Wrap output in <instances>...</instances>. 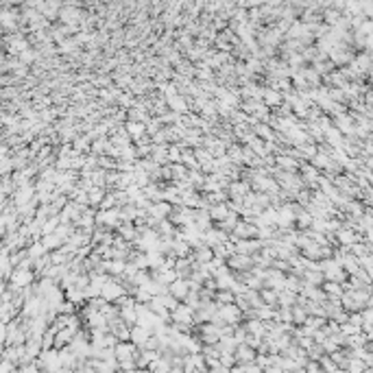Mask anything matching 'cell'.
I'll return each mask as SVG.
<instances>
[{
  "instance_id": "6da1fadb",
  "label": "cell",
  "mask_w": 373,
  "mask_h": 373,
  "mask_svg": "<svg viewBox=\"0 0 373 373\" xmlns=\"http://www.w3.org/2000/svg\"><path fill=\"white\" fill-rule=\"evenodd\" d=\"M172 321H175V325H186V327H190V325L197 321V312H194V308L181 303V306L172 312Z\"/></svg>"
},
{
  "instance_id": "4fadbf2b",
  "label": "cell",
  "mask_w": 373,
  "mask_h": 373,
  "mask_svg": "<svg viewBox=\"0 0 373 373\" xmlns=\"http://www.w3.org/2000/svg\"><path fill=\"white\" fill-rule=\"evenodd\" d=\"M247 190H249V186L247 184H232V192L236 194V197H245Z\"/></svg>"
},
{
  "instance_id": "5bb4252c",
  "label": "cell",
  "mask_w": 373,
  "mask_h": 373,
  "mask_svg": "<svg viewBox=\"0 0 373 373\" xmlns=\"http://www.w3.org/2000/svg\"><path fill=\"white\" fill-rule=\"evenodd\" d=\"M258 319L260 321H268V319H273V312H271V308H258Z\"/></svg>"
},
{
  "instance_id": "52a82bcc",
  "label": "cell",
  "mask_w": 373,
  "mask_h": 373,
  "mask_svg": "<svg viewBox=\"0 0 373 373\" xmlns=\"http://www.w3.org/2000/svg\"><path fill=\"white\" fill-rule=\"evenodd\" d=\"M227 264L232 268H251V258L249 255H245V258L242 255H232V260Z\"/></svg>"
},
{
  "instance_id": "7a4b0ae2",
  "label": "cell",
  "mask_w": 373,
  "mask_h": 373,
  "mask_svg": "<svg viewBox=\"0 0 373 373\" xmlns=\"http://www.w3.org/2000/svg\"><path fill=\"white\" fill-rule=\"evenodd\" d=\"M199 336L203 338V342H207V345H216V342H220V338H223V334H220V327L216 323H210V325H201V329H199Z\"/></svg>"
},
{
  "instance_id": "ba28073f",
  "label": "cell",
  "mask_w": 373,
  "mask_h": 373,
  "mask_svg": "<svg viewBox=\"0 0 373 373\" xmlns=\"http://www.w3.org/2000/svg\"><path fill=\"white\" fill-rule=\"evenodd\" d=\"M280 92H275V90H264V105L268 107H275L280 105Z\"/></svg>"
},
{
  "instance_id": "9c48e42d",
  "label": "cell",
  "mask_w": 373,
  "mask_h": 373,
  "mask_svg": "<svg viewBox=\"0 0 373 373\" xmlns=\"http://www.w3.org/2000/svg\"><path fill=\"white\" fill-rule=\"evenodd\" d=\"M118 233H120V236H123V238H127V240H129V238H133V236H136V233H138V227H133L131 223L118 225Z\"/></svg>"
},
{
  "instance_id": "3957f363",
  "label": "cell",
  "mask_w": 373,
  "mask_h": 373,
  "mask_svg": "<svg viewBox=\"0 0 373 373\" xmlns=\"http://www.w3.org/2000/svg\"><path fill=\"white\" fill-rule=\"evenodd\" d=\"M151 336H153V332H151V329H146V327H142V325H133V327H131V342L136 347L140 345V349L146 345V342H149Z\"/></svg>"
},
{
  "instance_id": "277c9868",
  "label": "cell",
  "mask_w": 373,
  "mask_h": 373,
  "mask_svg": "<svg viewBox=\"0 0 373 373\" xmlns=\"http://www.w3.org/2000/svg\"><path fill=\"white\" fill-rule=\"evenodd\" d=\"M171 295L177 299H186L190 295V281L186 280H177L175 284H171Z\"/></svg>"
},
{
  "instance_id": "8992f818",
  "label": "cell",
  "mask_w": 373,
  "mask_h": 373,
  "mask_svg": "<svg viewBox=\"0 0 373 373\" xmlns=\"http://www.w3.org/2000/svg\"><path fill=\"white\" fill-rule=\"evenodd\" d=\"M144 129H146L144 124L133 123V120L127 124V133H129V136H133V140H136V142H140L142 138H144V136H142V133H144Z\"/></svg>"
},
{
  "instance_id": "5b68a950",
  "label": "cell",
  "mask_w": 373,
  "mask_h": 373,
  "mask_svg": "<svg viewBox=\"0 0 373 373\" xmlns=\"http://www.w3.org/2000/svg\"><path fill=\"white\" fill-rule=\"evenodd\" d=\"M253 358H255V354H253V349H251L249 345H238V349H236V360L238 362L249 364V362H253Z\"/></svg>"
},
{
  "instance_id": "9a60e30c",
  "label": "cell",
  "mask_w": 373,
  "mask_h": 373,
  "mask_svg": "<svg viewBox=\"0 0 373 373\" xmlns=\"http://www.w3.org/2000/svg\"><path fill=\"white\" fill-rule=\"evenodd\" d=\"M264 373H281V369L273 364V367H268V369H266V371H264Z\"/></svg>"
},
{
  "instance_id": "7c38bea8",
  "label": "cell",
  "mask_w": 373,
  "mask_h": 373,
  "mask_svg": "<svg viewBox=\"0 0 373 373\" xmlns=\"http://www.w3.org/2000/svg\"><path fill=\"white\" fill-rule=\"evenodd\" d=\"M31 192H33L31 188H22V190H20V194H16V203H18V205H22V203L31 201Z\"/></svg>"
},
{
  "instance_id": "30bf717a",
  "label": "cell",
  "mask_w": 373,
  "mask_h": 373,
  "mask_svg": "<svg viewBox=\"0 0 373 373\" xmlns=\"http://www.w3.org/2000/svg\"><path fill=\"white\" fill-rule=\"evenodd\" d=\"M168 105H171V109H175L177 114L179 111H186L188 107H186V101L181 96H172V98H168Z\"/></svg>"
},
{
  "instance_id": "8fae6325",
  "label": "cell",
  "mask_w": 373,
  "mask_h": 373,
  "mask_svg": "<svg viewBox=\"0 0 373 373\" xmlns=\"http://www.w3.org/2000/svg\"><path fill=\"white\" fill-rule=\"evenodd\" d=\"M88 197H90V203H101V201H105V192H103V188H92L88 192Z\"/></svg>"
}]
</instances>
